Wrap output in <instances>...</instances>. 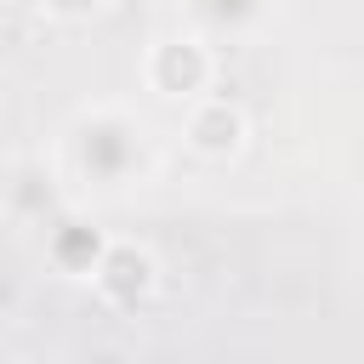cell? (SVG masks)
<instances>
[{"instance_id":"1","label":"cell","mask_w":364,"mask_h":364,"mask_svg":"<svg viewBox=\"0 0 364 364\" xmlns=\"http://www.w3.org/2000/svg\"><path fill=\"white\" fill-rule=\"evenodd\" d=\"M136 159H142V142H136V131H131L125 119L102 114V119H91V125L80 131V165H85V176H97L102 188L125 182Z\"/></svg>"},{"instance_id":"2","label":"cell","mask_w":364,"mask_h":364,"mask_svg":"<svg viewBox=\"0 0 364 364\" xmlns=\"http://www.w3.org/2000/svg\"><path fill=\"white\" fill-rule=\"evenodd\" d=\"M256 6H262V0H193V11H199L210 28H239V23L256 17Z\"/></svg>"}]
</instances>
